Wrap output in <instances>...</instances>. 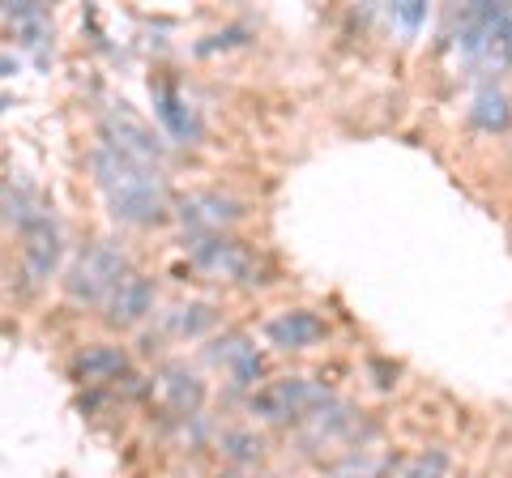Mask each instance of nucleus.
Here are the masks:
<instances>
[{"label":"nucleus","mask_w":512,"mask_h":478,"mask_svg":"<svg viewBox=\"0 0 512 478\" xmlns=\"http://www.w3.org/2000/svg\"><path fill=\"white\" fill-rule=\"evenodd\" d=\"M265 333H269V342L274 346H282V350H303V346H312V342H320L325 338V325L316 321L312 312H282V316H274V321L265 325Z\"/></svg>","instance_id":"obj_9"},{"label":"nucleus","mask_w":512,"mask_h":478,"mask_svg":"<svg viewBox=\"0 0 512 478\" xmlns=\"http://www.w3.org/2000/svg\"><path fill=\"white\" fill-rule=\"evenodd\" d=\"M218 346L222 350H214V363H227V368L235 372V380H252L256 372H261V359H256V350L244 338H227Z\"/></svg>","instance_id":"obj_13"},{"label":"nucleus","mask_w":512,"mask_h":478,"mask_svg":"<svg viewBox=\"0 0 512 478\" xmlns=\"http://www.w3.org/2000/svg\"><path fill=\"white\" fill-rule=\"evenodd\" d=\"M376 470L380 466H359V461H350V466H342L333 478H376Z\"/></svg>","instance_id":"obj_18"},{"label":"nucleus","mask_w":512,"mask_h":478,"mask_svg":"<svg viewBox=\"0 0 512 478\" xmlns=\"http://www.w3.org/2000/svg\"><path fill=\"white\" fill-rule=\"evenodd\" d=\"M163 385L175 393V406H180V410H192V406L201 402V385L192 376H184V368H171Z\"/></svg>","instance_id":"obj_16"},{"label":"nucleus","mask_w":512,"mask_h":478,"mask_svg":"<svg viewBox=\"0 0 512 478\" xmlns=\"http://www.w3.org/2000/svg\"><path fill=\"white\" fill-rule=\"evenodd\" d=\"M393 18L402 22L406 30H414V26H419V18H423V5H402V9H393Z\"/></svg>","instance_id":"obj_17"},{"label":"nucleus","mask_w":512,"mask_h":478,"mask_svg":"<svg viewBox=\"0 0 512 478\" xmlns=\"http://www.w3.org/2000/svg\"><path fill=\"white\" fill-rule=\"evenodd\" d=\"M457 47L483 73L512 65V5H470L461 13Z\"/></svg>","instance_id":"obj_2"},{"label":"nucleus","mask_w":512,"mask_h":478,"mask_svg":"<svg viewBox=\"0 0 512 478\" xmlns=\"http://www.w3.org/2000/svg\"><path fill=\"white\" fill-rule=\"evenodd\" d=\"M9 22H18V35H26L30 47H39L47 39V13L39 5H9L5 9Z\"/></svg>","instance_id":"obj_15"},{"label":"nucleus","mask_w":512,"mask_h":478,"mask_svg":"<svg viewBox=\"0 0 512 478\" xmlns=\"http://www.w3.org/2000/svg\"><path fill=\"white\" fill-rule=\"evenodd\" d=\"M474 124L478 129H504L508 124V99H504V90H483L474 99Z\"/></svg>","instance_id":"obj_14"},{"label":"nucleus","mask_w":512,"mask_h":478,"mask_svg":"<svg viewBox=\"0 0 512 478\" xmlns=\"http://www.w3.org/2000/svg\"><path fill=\"white\" fill-rule=\"evenodd\" d=\"M184 205V222L192 231H201V235H214L222 222H231V218H239V205L235 201H227V197H218V193H192V197H184L180 201Z\"/></svg>","instance_id":"obj_10"},{"label":"nucleus","mask_w":512,"mask_h":478,"mask_svg":"<svg viewBox=\"0 0 512 478\" xmlns=\"http://www.w3.org/2000/svg\"><path fill=\"white\" fill-rule=\"evenodd\" d=\"M316 406H329V393L303 376L274 380V385H265L252 397V414H261L265 423H291V419L308 423L316 414Z\"/></svg>","instance_id":"obj_4"},{"label":"nucleus","mask_w":512,"mask_h":478,"mask_svg":"<svg viewBox=\"0 0 512 478\" xmlns=\"http://www.w3.org/2000/svg\"><path fill=\"white\" fill-rule=\"evenodd\" d=\"M124 368H128V355L120 346H86L82 355H73V376L90 380V385H99V380H116Z\"/></svg>","instance_id":"obj_11"},{"label":"nucleus","mask_w":512,"mask_h":478,"mask_svg":"<svg viewBox=\"0 0 512 478\" xmlns=\"http://www.w3.org/2000/svg\"><path fill=\"white\" fill-rule=\"evenodd\" d=\"M154 107H158V120H163L175 137L192 141V137L201 133V120L184 107V99H180V90H175V86H167V82H163V86H154Z\"/></svg>","instance_id":"obj_12"},{"label":"nucleus","mask_w":512,"mask_h":478,"mask_svg":"<svg viewBox=\"0 0 512 478\" xmlns=\"http://www.w3.org/2000/svg\"><path fill=\"white\" fill-rule=\"evenodd\" d=\"M188 252H192V261L214 278L248 282V274H252V252L244 244H235V239H227V235H192Z\"/></svg>","instance_id":"obj_6"},{"label":"nucleus","mask_w":512,"mask_h":478,"mask_svg":"<svg viewBox=\"0 0 512 478\" xmlns=\"http://www.w3.org/2000/svg\"><path fill=\"white\" fill-rule=\"evenodd\" d=\"M94 180H99L103 197L111 205V214L120 222H158L167 214V188H163V167H150V163H137V158L120 154L116 146L99 141L94 146Z\"/></svg>","instance_id":"obj_1"},{"label":"nucleus","mask_w":512,"mask_h":478,"mask_svg":"<svg viewBox=\"0 0 512 478\" xmlns=\"http://www.w3.org/2000/svg\"><path fill=\"white\" fill-rule=\"evenodd\" d=\"M103 141L107 146H116L120 154H128V158H137V163L163 167V154H167L163 141L154 137V129L128 103H111L103 111Z\"/></svg>","instance_id":"obj_5"},{"label":"nucleus","mask_w":512,"mask_h":478,"mask_svg":"<svg viewBox=\"0 0 512 478\" xmlns=\"http://www.w3.org/2000/svg\"><path fill=\"white\" fill-rule=\"evenodd\" d=\"M222 478H239V474H222Z\"/></svg>","instance_id":"obj_19"},{"label":"nucleus","mask_w":512,"mask_h":478,"mask_svg":"<svg viewBox=\"0 0 512 478\" xmlns=\"http://www.w3.org/2000/svg\"><path fill=\"white\" fill-rule=\"evenodd\" d=\"M56 261H60V231H56L52 218L39 214L35 222H26L22 227V265H26L30 282L52 278Z\"/></svg>","instance_id":"obj_7"},{"label":"nucleus","mask_w":512,"mask_h":478,"mask_svg":"<svg viewBox=\"0 0 512 478\" xmlns=\"http://www.w3.org/2000/svg\"><path fill=\"white\" fill-rule=\"evenodd\" d=\"M124 274H128L124 252H116L111 244H90L69 274V299H77V304H107L111 291L124 282Z\"/></svg>","instance_id":"obj_3"},{"label":"nucleus","mask_w":512,"mask_h":478,"mask_svg":"<svg viewBox=\"0 0 512 478\" xmlns=\"http://www.w3.org/2000/svg\"><path fill=\"white\" fill-rule=\"evenodd\" d=\"M154 308V286L141 274H124V282L107 299V321L111 325H137Z\"/></svg>","instance_id":"obj_8"}]
</instances>
